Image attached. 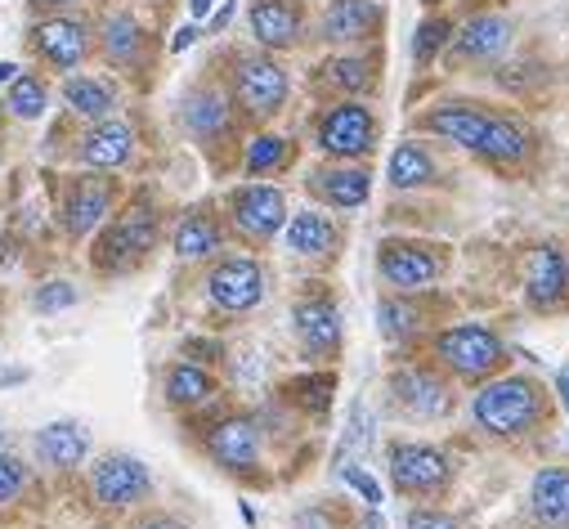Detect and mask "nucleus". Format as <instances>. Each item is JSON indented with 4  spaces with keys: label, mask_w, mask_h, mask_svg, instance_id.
Here are the masks:
<instances>
[{
    "label": "nucleus",
    "mask_w": 569,
    "mask_h": 529,
    "mask_svg": "<svg viewBox=\"0 0 569 529\" xmlns=\"http://www.w3.org/2000/svg\"><path fill=\"white\" fill-rule=\"evenodd\" d=\"M476 427L489 436H525L542 418V395L529 377H498L476 395Z\"/></svg>",
    "instance_id": "nucleus-1"
},
{
    "label": "nucleus",
    "mask_w": 569,
    "mask_h": 529,
    "mask_svg": "<svg viewBox=\"0 0 569 529\" xmlns=\"http://www.w3.org/2000/svg\"><path fill=\"white\" fill-rule=\"evenodd\" d=\"M436 359L458 377H485L507 359V346L498 332H489L480 323H458L436 337Z\"/></svg>",
    "instance_id": "nucleus-2"
},
{
    "label": "nucleus",
    "mask_w": 569,
    "mask_h": 529,
    "mask_svg": "<svg viewBox=\"0 0 569 529\" xmlns=\"http://www.w3.org/2000/svg\"><path fill=\"white\" fill-rule=\"evenodd\" d=\"M153 242H158V216L149 207H130L126 216H117L103 229V238L94 247V264L99 270H130Z\"/></svg>",
    "instance_id": "nucleus-3"
},
{
    "label": "nucleus",
    "mask_w": 569,
    "mask_h": 529,
    "mask_svg": "<svg viewBox=\"0 0 569 529\" xmlns=\"http://www.w3.org/2000/svg\"><path fill=\"white\" fill-rule=\"evenodd\" d=\"M372 144H377V121H372V112L363 103L346 99V103L323 112V121H319V149L328 158H341V162L368 158Z\"/></svg>",
    "instance_id": "nucleus-4"
},
{
    "label": "nucleus",
    "mask_w": 569,
    "mask_h": 529,
    "mask_svg": "<svg viewBox=\"0 0 569 529\" xmlns=\"http://www.w3.org/2000/svg\"><path fill=\"white\" fill-rule=\"evenodd\" d=\"M229 220L242 238L269 242L282 224H288V198H282L278 189H269V184H242L229 198Z\"/></svg>",
    "instance_id": "nucleus-5"
},
{
    "label": "nucleus",
    "mask_w": 569,
    "mask_h": 529,
    "mask_svg": "<svg viewBox=\"0 0 569 529\" xmlns=\"http://www.w3.org/2000/svg\"><path fill=\"white\" fill-rule=\"evenodd\" d=\"M153 489V476L149 467L130 458V453H108L94 471H90V493L99 507H130L139 498H149Z\"/></svg>",
    "instance_id": "nucleus-6"
},
{
    "label": "nucleus",
    "mask_w": 569,
    "mask_h": 529,
    "mask_svg": "<svg viewBox=\"0 0 569 529\" xmlns=\"http://www.w3.org/2000/svg\"><path fill=\"white\" fill-rule=\"evenodd\" d=\"M453 476L449 458L436 445H390V480L403 493H436Z\"/></svg>",
    "instance_id": "nucleus-7"
},
{
    "label": "nucleus",
    "mask_w": 569,
    "mask_h": 529,
    "mask_svg": "<svg viewBox=\"0 0 569 529\" xmlns=\"http://www.w3.org/2000/svg\"><path fill=\"white\" fill-rule=\"evenodd\" d=\"M207 297L211 306L229 310V315H242L251 310L260 297H264V275L251 256H224L216 270L207 275Z\"/></svg>",
    "instance_id": "nucleus-8"
},
{
    "label": "nucleus",
    "mask_w": 569,
    "mask_h": 529,
    "mask_svg": "<svg viewBox=\"0 0 569 529\" xmlns=\"http://www.w3.org/2000/svg\"><path fill=\"white\" fill-rule=\"evenodd\" d=\"M233 94L242 103L247 117H273L288 103V72L273 59H242L238 77H233Z\"/></svg>",
    "instance_id": "nucleus-9"
},
{
    "label": "nucleus",
    "mask_w": 569,
    "mask_h": 529,
    "mask_svg": "<svg viewBox=\"0 0 569 529\" xmlns=\"http://www.w3.org/2000/svg\"><path fill=\"white\" fill-rule=\"evenodd\" d=\"M390 395H395V405H399L408 418H417V422L445 418V413H449V405H453L449 381H445V377H436L431 368H403V372H395Z\"/></svg>",
    "instance_id": "nucleus-10"
},
{
    "label": "nucleus",
    "mask_w": 569,
    "mask_h": 529,
    "mask_svg": "<svg viewBox=\"0 0 569 529\" xmlns=\"http://www.w3.org/2000/svg\"><path fill=\"white\" fill-rule=\"evenodd\" d=\"M377 264H381V279L399 292H421L440 275V256L431 247H417V242H381Z\"/></svg>",
    "instance_id": "nucleus-11"
},
{
    "label": "nucleus",
    "mask_w": 569,
    "mask_h": 529,
    "mask_svg": "<svg viewBox=\"0 0 569 529\" xmlns=\"http://www.w3.org/2000/svg\"><path fill=\"white\" fill-rule=\"evenodd\" d=\"M32 46H37V54H41L50 68L68 72V68H77V63L90 54V28H86L81 19H46V23L32 32Z\"/></svg>",
    "instance_id": "nucleus-12"
},
{
    "label": "nucleus",
    "mask_w": 569,
    "mask_h": 529,
    "mask_svg": "<svg viewBox=\"0 0 569 529\" xmlns=\"http://www.w3.org/2000/svg\"><path fill=\"white\" fill-rule=\"evenodd\" d=\"M130 153H134V130H130L126 121H112V117L94 121V126L86 130L81 149H77V158H81L90 171H117V167L130 162Z\"/></svg>",
    "instance_id": "nucleus-13"
},
{
    "label": "nucleus",
    "mask_w": 569,
    "mask_h": 529,
    "mask_svg": "<svg viewBox=\"0 0 569 529\" xmlns=\"http://www.w3.org/2000/svg\"><path fill=\"white\" fill-rule=\"evenodd\" d=\"M207 453L224 467V471H251L260 458V436L251 418H224L211 427L207 436Z\"/></svg>",
    "instance_id": "nucleus-14"
},
{
    "label": "nucleus",
    "mask_w": 569,
    "mask_h": 529,
    "mask_svg": "<svg viewBox=\"0 0 569 529\" xmlns=\"http://www.w3.org/2000/svg\"><path fill=\"white\" fill-rule=\"evenodd\" d=\"M108 211H112V184L99 180V176H81L72 184V193H68L63 224H68L72 238H86V233H94L108 220Z\"/></svg>",
    "instance_id": "nucleus-15"
},
{
    "label": "nucleus",
    "mask_w": 569,
    "mask_h": 529,
    "mask_svg": "<svg viewBox=\"0 0 569 529\" xmlns=\"http://www.w3.org/2000/svg\"><path fill=\"white\" fill-rule=\"evenodd\" d=\"M292 323H297V337L310 355H337L341 346V315L328 297H310V301H297L292 310Z\"/></svg>",
    "instance_id": "nucleus-16"
},
{
    "label": "nucleus",
    "mask_w": 569,
    "mask_h": 529,
    "mask_svg": "<svg viewBox=\"0 0 569 529\" xmlns=\"http://www.w3.org/2000/svg\"><path fill=\"white\" fill-rule=\"evenodd\" d=\"M247 23H251V37L269 50H288L301 37V10L292 0H251Z\"/></svg>",
    "instance_id": "nucleus-17"
},
{
    "label": "nucleus",
    "mask_w": 569,
    "mask_h": 529,
    "mask_svg": "<svg viewBox=\"0 0 569 529\" xmlns=\"http://www.w3.org/2000/svg\"><path fill=\"white\" fill-rule=\"evenodd\" d=\"M458 41H449L453 46V54L458 59H471V63H489V59H502L507 54V46H511V23L507 19H498V14H476L462 32H453Z\"/></svg>",
    "instance_id": "nucleus-18"
},
{
    "label": "nucleus",
    "mask_w": 569,
    "mask_h": 529,
    "mask_svg": "<svg viewBox=\"0 0 569 529\" xmlns=\"http://www.w3.org/2000/svg\"><path fill=\"white\" fill-rule=\"evenodd\" d=\"M565 288H569V264L556 247H538L533 260H529V306L533 310H556L565 301Z\"/></svg>",
    "instance_id": "nucleus-19"
},
{
    "label": "nucleus",
    "mask_w": 569,
    "mask_h": 529,
    "mask_svg": "<svg viewBox=\"0 0 569 529\" xmlns=\"http://www.w3.org/2000/svg\"><path fill=\"white\" fill-rule=\"evenodd\" d=\"M529 511H533L538 525L569 529V471H565V467H542V471L533 476Z\"/></svg>",
    "instance_id": "nucleus-20"
},
{
    "label": "nucleus",
    "mask_w": 569,
    "mask_h": 529,
    "mask_svg": "<svg viewBox=\"0 0 569 529\" xmlns=\"http://www.w3.org/2000/svg\"><path fill=\"white\" fill-rule=\"evenodd\" d=\"M381 19L386 14L377 0H332L323 14V37L328 41H368Z\"/></svg>",
    "instance_id": "nucleus-21"
},
{
    "label": "nucleus",
    "mask_w": 569,
    "mask_h": 529,
    "mask_svg": "<svg viewBox=\"0 0 569 529\" xmlns=\"http://www.w3.org/2000/svg\"><path fill=\"white\" fill-rule=\"evenodd\" d=\"M90 453V436L77 427V422H54L46 431H37V458L54 471H72L81 467Z\"/></svg>",
    "instance_id": "nucleus-22"
},
{
    "label": "nucleus",
    "mask_w": 569,
    "mask_h": 529,
    "mask_svg": "<svg viewBox=\"0 0 569 529\" xmlns=\"http://www.w3.org/2000/svg\"><path fill=\"white\" fill-rule=\"evenodd\" d=\"M426 130L440 136V140L462 144V149H476L480 136L489 130V112H480L471 103H445V108H436L431 117H426Z\"/></svg>",
    "instance_id": "nucleus-23"
},
{
    "label": "nucleus",
    "mask_w": 569,
    "mask_h": 529,
    "mask_svg": "<svg viewBox=\"0 0 569 529\" xmlns=\"http://www.w3.org/2000/svg\"><path fill=\"white\" fill-rule=\"evenodd\" d=\"M315 189H319V198L323 202H332V207H363L368 202V193H372V176L363 171V167H350V162H337V167H323L319 176H315Z\"/></svg>",
    "instance_id": "nucleus-24"
},
{
    "label": "nucleus",
    "mask_w": 569,
    "mask_h": 529,
    "mask_svg": "<svg viewBox=\"0 0 569 529\" xmlns=\"http://www.w3.org/2000/svg\"><path fill=\"white\" fill-rule=\"evenodd\" d=\"M220 242H224V233H220L216 216H207V211H189L176 229V256L180 260H207L220 251Z\"/></svg>",
    "instance_id": "nucleus-25"
},
{
    "label": "nucleus",
    "mask_w": 569,
    "mask_h": 529,
    "mask_svg": "<svg viewBox=\"0 0 569 529\" xmlns=\"http://www.w3.org/2000/svg\"><path fill=\"white\" fill-rule=\"evenodd\" d=\"M288 247H292L297 256H328V251L337 247V229H332L328 216L301 211V216L288 220Z\"/></svg>",
    "instance_id": "nucleus-26"
},
{
    "label": "nucleus",
    "mask_w": 569,
    "mask_h": 529,
    "mask_svg": "<svg viewBox=\"0 0 569 529\" xmlns=\"http://www.w3.org/2000/svg\"><path fill=\"white\" fill-rule=\"evenodd\" d=\"M211 395H216V377H211L207 368H198V363H176V368L167 372V400H171L176 409L207 405Z\"/></svg>",
    "instance_id": "nucleus-27"
},
{
    "label": "nucleus",
    "mask_w": 569,
    "mask_h": 529,
    "mask_svg": "<svg viewBox=\"0 0 569 529\" xmlns=\"http://www.w3.org/2000/svg\"><path fill=\"white\" fill-rule=\"evenodd\" d=\"M180 117H184V126L193 130L198 140H211V136H220V130L229 126V103H224L216 90H193V94L184 99Z\"/></svg>",
    "instance_id": "nucleus-28"
},
{
    "label": "nucleus",
    "mask_w": 569,
    "mask_h": 529,
    "mask_svg": "<svg viewBox=\"0 0 569 529\" xmlns=\"http://www.w3.org/2000/svg\"><path fill=\"white\" fill-rule=\"evenodd\" d=\"M476 153L493 158V162H520L529 153V136L511 121V117H489V130L480 136Z\"/></svg>",
    "instance_id": "nucleus-29"
},
{
    "label": "nucleus",
    "mask_w": 569,
    "mask_h": 529,
    "mask_svg": "<svg viewBox=\"0 0 569 529\" xmlns=\"http://www.w3.org/2000/svg\"><path fill=\"white\" fill-rule=\"evenodd\" d=\"M386 180H390L395 189H421V184L436 180V162H431V153H426L421 144H399V149L390 153Z\"/></svg>",
    "instance_id": "nucleus-30"
},
{
    "label": "nucleus",
    "mask_w": 569,
    "mask_h": 529,
    "mask_svg": "<svg viewBox=\"0 0 569 529\" xmlns=\"http://www.w3.org/2000/svg\"><path fill=\"white\" fill-rule=\"evenodd\" d=\"M63 99H68L72 112H81V117H90V121H103V117L117 108L112 86H108V81H94V77H68V81H63Z\"/></svg>",
    "instance_id": "nucleus-31"
},
{
    "label": "nucleus",
    "mask_w": 569,
    "mask_h": 529,
    "mask_svg": "<svg viewBox=\"0 0 569 529\" xmlns=\"http://www.w3.org/2000/svg\"><path fill=\"white\" fill-rule=\"evenodd\" d=\"M139 46H144V28H139L130 14H112L103 23V54L112 63H134Z\"/></svg>",
    "instance_id": "nucleus-32"
},
{
    "label": "nucleus",
    "mask_w": 569,
    "mask_h": 529,
    "mask_svg": "<svg viewBox=\"0 0 569 529\" xmlns=\"http://www.w3.org/2000/svg\"><path fill=\"white\" fill-rule=\"evenodd\" d=\"M377 328H381V337L403 341V337H412V332L421 328V315H417V306H412V301L390 297V301H381V306H377Z\"/></svg>",
    "instance_id": "nucleus-33"
},
{
    "label": "nucleus",
    "mask_w": 569,
    "mask_h": 529,
    "mask_svg": "<svg viewBox=\"0 0 569 529\" xmlns=\"http://www.w3.org/2000/svg\"><path fill=\"white\" fill-rule=\"evenodd\" d=\"M10 112L23 117V121H37V117L46 112V81L19 72V77L10 81Z\"/></svg>",
    "instance_id": "nucleus-34"
},
{
    "label": "nucleus",
    "mask_w": 569,
    "mask_h": 529,
    "mask_svg": "<svg viewBox=\"0 0 569 529\" xmlns=\"http://www.w3.org/2000/svg\"><path fill=\"white\" fill-rule=\"evenodd\" d=\"M449 41H453V23H449V19H426V23L417 28V37H412V59H417V68L431 63Z\"/></svg>",
    "instance_id": "nucleus-35"
},
{
    "label": "nucleus",
    "mask_w": 569,
    "mask_h": 529,
    "mask_svg": "<svg viewBox=\"0 0 569 529\" xmlns=\"http://www.w3.org/2000/svg\"><path fill=\"white\" fill-rule=\"evenodd\" d=\"M282 162H288V144H282L278 136H256L247 144V171L251 176H264V171H273Z\"/></svg>",
    "instance_id": "nucleus-36"
},
{
    "label": "nucleus",
    "mask_w": 569,
    "mask_h": 529,
    "mask_svg": "<svg viewBox=\"0 0 569 529\" xmlns=\"http://www.w3.org/2000/svg\"><path fill=\"white\" fill-rule=\"evenodd\" d=\"M328 77H332L341 90H350V94H359V90H372V81H377L368 59H337Z\"/></svg>",
    "instance_id": "nucleus-37"
},
{
    "label": "nucleus",
    "mask_w": 569,
    "mask_h": 529,
    "mask_svg": "<svg viewBox=\"0 0 569 529\" xmlns=\"http://www.w3.org/2000/svg\"><path fill=\"white\" fill-rule=\"evenodd\" d=\"M28 489V467L10 453H0V507H10L19 502V493Z\"/></svg>",
    "instance_id": "nucleus-38"
},
{
    "label": "nucleus",
    "mask_w": 569,
    "mask_h": 529,
    "mask_svg": "<svg viewBox=\"0 0 569 529\" xmlns=\"http://www.w3.org/2000/svg\"><path fill=\"white\" fill-rule=\"evenodd\" d=\"M68 306H77V288L72 283H46L37 292V310L41 315H54V310H68Z\"/></svg>",
    "instance_id": "nucleus-39"
},
{
    "label": "nucleus",
    "mask_w": 569,
    "mask_h": 529,
    "mask_svg": "<svg viewBox=\"0 0 569 529\" xmlns=\"http://www.w3.org/2000/svg\"><path fill=\"white\" fill-rule=\"evenodd\" d=\"M408 529H462L458 516L449 511H431V507H421V511H408Z\"/></svg>",
    "instance_id": "nucleus-40"
},
{
    "label": "nucleus",
    "mask_w": 569,
    "mask_h": 529,
    "mask_svg": "<svg viewBox=\"0 0 569 529\" xmlns=\"http://www.w3.org/2000/svg\"><path fill=\"white\" fill-rule=\"evenodd\" d=\"M368 440H372V409H368V405H355V418H350L346 445H350V449H368Z\"/></svg>",
    "instance_id": "nucleus-41"
},
{
    "label": "nucleus",
    "mask_w": 569,
    "mask_h": 529,
    "mask_svg": "<svg viewBox=\"0 0 569 529\" xmlns=\"http://www.w3.org/2000/svg\"><path fill=\"white\" fill-rule=\"evenodd\" d=\"M346 485H355L359 493H363V502H381V489H377V480L368 476V471H359V467H346Z\"/></svg>",
    "instance_id": "nucleus-42"
},
{
    "label": "nucleus",
    "mask_w": 569,
    "mask_h": 529,
    "mask_svg": "<svg viewBox=\"0 0 569 529\" xmlns=\"http://www.w3.org/2000/svg\"><path fill=\"white\" fill-rule=\"evenodd\" d=\"M134 529H189V525H180L176 516H144V520H139Z\"/></svg>",
    "instance_id": "nucleus-43"
},
{
    "label": "nucleus",
    "mask_w": 569,
    "mask_h": 529,
    "mask_svg": "<svg viewBox=\"0 0 569 529\" xmlns=\"http://www.w3.org/2000/svg\"><path fill=\"white\" fill-rule=\"evenodd\" d=\"M193 41H198V28H180V32H176V41H171V50L180 54V50H189Z\"/></svg>",
    "instance_id": "nucleus-44"
},
{
    "label": "nucleus",
    "mask_w": 569,
    "mask_h": 529,
    "mask_svg": "<svg viewBox=\"0 0 569 529\" xmlns=\"http://www.w3.org/2000/svg\"><path fill=\"white\" fill-rule=\"evenodd\" d=\"M28 381V368H0V386H19Z\"/></svg>",
    "instance_id": "nucleus-45"
},
{
    "label": "nucleus",
    "mask_w": 569,
    "mask_h": 529,
    "mask_svg": "<svg viewBox=\"0 0 569 529\" xmlns=\"http://www.w3.org/2000/svg\"><path fill=\"white\" fill-rule=\"evenodd\" d=\"M556 390H560V405L569 409V368H560V372H556Z\"/></svg>",
    "instance_id": "nucleus-46"
},
{
    "label": "nucleus",
    "mask_w": 569,
    "mask_h": 529,
    "mask_svg": "<svg viewBox=\"0 0 569 529\" xmlns=\"http://www.w3.org/2000/svg\"><path fill=\"white\" fill-rule=\"evenodd\" d=\"M189 10H193V19H207L211 14V0H189Z\"/></svg>",
    "instance_id": "nucleus-47"
},
{
    "label": "nucleus",
    "mask_w": 569,
    "mask_h": 529,
    "mask_svg": "<svg viewBox=\"0 0 569 529\" xmlns=\"http://www.w3.org/2000/svg\"><path fill=\"white\" fill-rule=\"evenodd\" d=\"M363 529H386V520H381V511H377V507L363 516Z\"/></svg>",
    "instance_id": "nucleus-48"
},
{
    "label": "nucleus",
    "mask_w": 569,
    "mask_h": 529,
    "mask_svg": "<svg viewBox=\"0 0 569 529\" xmlns=\"http://www.w3.org/2000/svg\"><path fill=\"white\" fill-rule=\"evenodd\" d=\"M14 77H19V68H14V63H0V86H10Z\"/></svg>",
    "instance_id": "nucleus-49"
},
{
    "label": "nucleus",
    "mask_w": 569,
    "mask_h": 529,
    "mask_svg": "<svg viewBox=\"0 0 569 529\" xmlns=\"http://www.w3.org/2000/svg\"><path fill=\"white\" fill-rule=\"evenodd\" d=\"M37 6H68V0H37Z\"/></svg>",
    "instance_id": "nucleus-50"
},
{
    "label": "nucleus",
    "mask_w": 569,
    "mask_h": 529,
    "mask_svg": "<svg viewBox=\"0 0 569 529\" xmlns=\"http://www.w3.org/2000/svg\"><path fill=\"white\" fill-rule=\"evenodd\" d=\"M426 6H440V0H426Z\"/></svg>",
    "instance_id": "nucleus-51"
}]
</instances>
